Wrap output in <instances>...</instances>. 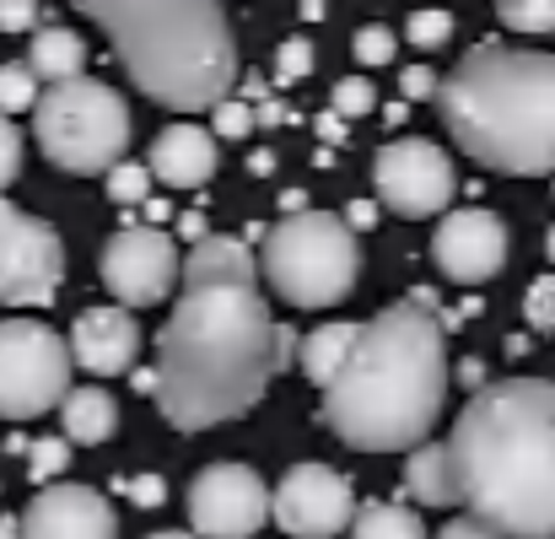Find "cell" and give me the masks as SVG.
Instances as JSON below:
<instances>
[{"instance_id": "cell-1", "label": "cell", "mask_w": 555, "mask_h": 539, "mask_svg": "<svg viewBox=\"0 0 555 539\" xmlns=\"http://www.w3.org/2000/svg\"><path fill=\"white\" fill-rule=\"evenodd\" d=\"M292 330L259 292L243 238H205L184 254V292L157 335V410L179 432L248 415L286 367Z\"/></svg>"}, {"instance_id": "cell-2", "label": "cell", "mask_w": 555, "mask_h": 539, "mask_svg": "<svg viewBox=\"0 0 555 539\" xmlns=\"http://www.w3.org/2000/svg\"><path fill=\"white\" fill-rule=\"evenodd\" d=\"M469 518L502 539H555V383H486L448 437Z\"/></svg>"}, {"instance_id": "cell-3", "label": "cell", "mask_w": 555, "mask_h": 539, "mask_svg": "<svg viewBox=\"0 0 555 539\" xmlns=\"http://www.w3.org/2000/svg\"><path fill=\"white\" fill-rule=\"evenodd\" d=\"M448 324L426 303H393L362 324L357 351L324 388V421L362 453H415L448 399Z\"/></svg>"}, {"instance_id": "cell-4", "label": "cell", "mask_w": 555, "mask_h": 539, "mask_svg": "<svg viewBox=\"0 0 555 539\" xmlns=\"http://www.w3.org/2000/svg\"><path fill=\"white\" fill-rule=\"evenodd\" d=\"M459 152L507 179H555V54L475 43L437 87Z\"/></svg>"}, {"instance_id": "cell-5", "label": "cell", "mask_w": 555, "mask_h": 539, "mask_svg": "<svg viewBox=\"0 0 555 539\" xmlns=\"http://www.w3.org/2000/svg\"><path fill=\"white\" fill-rule=\"evenodd\" d=\"M130 81L163 108H221L237 81L227 11L210 0H87Z\"/></svg>"}, {"instance_id": "cell-6", "label": "cell", "mask_w": 555, "mask_h": 539, "mask_svg": "<svg viewBox=\"0 0 555 539\" xmlns=\"http://www.w3.org/2000/svg\"><path fill=\"white\" fill-rule=\"evenodd\" d=\"M33 136L60 174H81V179L103 174L108 179L130 152V103L108 81L76 76L38 98Z\"/></svg>"}, {"instance_id": "cell-7", "label": "cell", "mask_w": 555, "mask_h": 539, "mask_svg": "<svg viewBox=\"0 0 555 539\" xmlns=\"http://www.w3.org/2000/svg\"><path fill=\"white\" fill-rule=\"evenodd\" d=\"M264 275L292 308H335L357 292L362 248L346 216H330V210L281 216L264 232Z\"/></svg>"}, {"instance_id": "cell-8", "label": "cell", "mask_w": 555, "mask_h": 539, "mask_svg": "<svg viewBox=\"0 0 555 539\" xmlns=\"http://www.w3.org/2000/svg\"><path fill=\"white\" fill-rule=\"evenodd\" d=\"M70 341L33 319H0V421H33L70 394Z\"/></svg>"}, {"instance_id": "cell-9", "label": "cell", "mask_w": 555, "mask_h": 539, "mask_svg": "<svg viewBox=\"0 0 555 539\" xmlns=\"http://www.w3.org/2000/svg\"><path fill=\"white\" fill-rule=\"evenodd\" d=\"M60 281H65L60 232L0 194V303L5 308H49L60 297Z\"/></svg>"}, {"instance_id": "cell-10", "label": "cell", "mask_w": 555, "mask_h": 539, "mask_svg": "<svg viewBox=\"0 0 555 539\" xmlns=\"http://www.w3.org/2000/svg\"><path fill=\"white\" fill-rule=\"evenodd\" d=\"M184 502L194 539H254L275 508V491L248 464H210L189 480Z\"/></svg>"}, {"instance_id": "cell-11", "label": "cell", "mask_w": 555, "mask_h": 539, "mask_svg": "<svg viewBox=\"0 0 555 539\" xmlns=\"http://www.w3.org/2000/svg\"><path fill=\"white\" fill-rule=\"evenodd\" d=\"M372 189H377L383 205H393L399 216L421 221V216L448 210V200L459 194V174H453L448 152H437V141L404 136V141H388V146L377 152Z\"/></svg>"}, {"instance_id": "cell-12", "label": "cell", "mask_w": 555, "mask_h": 539, "mask_svg": "<svg viewBox=\"0 0 555 539\" xmlns=\"http://www.w3.org/2000/svg\"><path fill=\"white\" fill-rule=\"evenodd\" d=\"M98 275L103 286L119 297V308H152L163 303L184 265H179V243L157 227H119L108 243H103V259H98Z\"/></svg>"}, {"instance_id": "cell-13", "label": "cell", "mask_w": 555, "mask_h": 539, "mask_svg": "<svg viewBox=\"0 0 555 539\" xmlns=\"http://www.w3.org/2000/svg\"><path fill=\"white\" fill-rule=\"evenodd\" d=\"M270 518L292 539H335L357 524V491L330 464H292L286 480L275 486Z\"/></svg>"}, {"instance_id": "cell-14", "label": "cell", "mask_w": 555, "mask_h": 539, "mask_svg": "<svg viewBox=\"0 0 555 539\" xmlns=\"http://www.w3.org/2000/svg\"><path fill=\"white\" fill-rule=\"evenodd\" d=\"M431 265L448 281H459V286L491 281L507 265V227H502V216H491L480 205L448 210L437 221V238H431Z\"/></svg>"}, {"instance_id": "cell-15", "label": "cell", "mask_w": 555, "mask_h": 539, "mask_svg": "<svg viewBox=\"0 0 555 539\" xmlns=\"http://www.w3.org/2000/svg\"><path fill=\"white\" fill-rule=\"evenodd\" d=\"M22 539H119V518L92 486H43L22 513Z\"/></svg>"}, {"instance_id": "cell-16", "label": "cell", "mask_w": 555, "mask_h": 539, "mask_svg": "<svg viewBox=\"0 0 555 539\" xmlns=\"http://www.w3.org/2000/svg\"><path fill=\"white\" fill-rule=\"evenodd\" d=\"M141 357V324L130 308H87L70 324V361L92 377H119Z\"/></svg>"}, {"instance_id": "cell-17", "label": "cell", "mask_w": 555, "mask_h": 539, "mask_svg": "<svg viewBox=\"0 0 555 539\" xmlns=\"http://www.w3.org/2000/svg\"><path fill=\"white\" fill-rule=\"evenodd\" d=\"M152 179H163L168 189H199V183L216 174V136L205 125H168L157 141H152V157H146Z\"/></svg>"}, {"instance_id": "cell-18", "label": "cell", "mask_w": 555, "mask_h": 539, "mask_svg": "<svg viewBox=\"0 0 555 539\" xmlns=\"http://www.w3.org/2000/svg\"><path fill=\"white\" fill-rule=\"evenodd\" d=\"M404 497H415L421 508H459V470H453V453L448 442H421L410 459H404Z\"/></svg>"}, {"instance_id": "cell-19", "label": "cell", "mask_w": 555, "mask_h": 539, "mask_svg": "<svg viewBox=\"0 0 555 539\" xmlns=\"http://www.w3.org/2000/svg\"><path fill=\"white\" fill-rule=\"evenodd\" d=\"M27 65H33V70H38V81H49V87L76 81V76H87V38H81L76 27L43 22V27L33 33Z\"/></svg>"}, {"instance_id": "cell-20", "label": "cell", "mask_w": 555, "mask_h": 539, "mask_svg": "<svg viewBox=\"0 0 555 539\" xmlns=\"http://www.w3.org/2000/svg\"><path fill=\"white\" fill-rule=\"evenodd\" d=\"M60 421H65V442L92 448V442H108V437H114V426H119V405H114L108 388H92V383H87V388H70V394H65Z\"/></svg>"}, {"instance_id": "cell-21", "label": "cell", "mask_w": 555, "mask_h": 539, "mask_svg": "<svg viewBox=\"0 0 555 539\" xmlns=\"http://www.w3.org/2000/svg\"><path fill=\"white\" fill-rule=\"evenodd\" d=\"M357 335H362V324H319V330L297 346V367H302L319 388H330V383L340 377V367L351 361V351H357Z\"/></svg>"}, {"instance_id": "cell-22", "label": "cell", "mask_w": 555, "mask_h": 539, "mask_svg": "<svg viewBox=\"0 0 555 539\" xmlns=\"http://www.w3.org/2000/svg\"><path fill=\"white\" fill-rule=\"evenodd\" d=\"M351 539H426V524L404 502H367V508H357Z\"/></svg>"}, {"instance_id": "cell-23", "label": "cell", "mask_w": 555, "mask_h": 539, "mask_svg": "<svg viewBox=\"0 0 555 539\" xmlns=\"http://www.w3.org/2000/svg\"><path fill=\"white\" fill-rule=\"evenodd\" d=\"M38 98H43V92H38V70H33L27 60H5V65H0V114H5V119L22 114V108L33 114Z\"/></svg>"}, {"instance_id": "cell-24", "label": "cell", "mask_w": 555, "mask_h": 539, "mask_svg": "<svg viewBox=\"0 0 555 539\" xmlns=\"http://www.w3.org/2000/svg\"><path fill=\"white\" fill-rule=\"evenodd\" d=\"M496 22H507L513 33H555V0H502Z\"/></svg>"}, {"instance_id": "cell-25", "label": "cell", "mask_w": 555, "mask_h": 539, "mask_svg": "<svg viewBox=\"0 0 555 539\" xmlns=\"http://www.w3.org/2000/svg\"><path fill=\"white\" fill-rule=\"evenodd\" d=\"M404 38L415 49H442L453 38V11H410L404 16Z\"/></svg>"}, {"instance_id": "cell-26", "label": "cell", "mask_w": 555, "mask_h": 539, "mask_svg": "<svg viewBox=\"0 0 555 539\" xmlns=\"http://www.w3.org/2000/svg\"><path fill=\"white\" fill-rule=\"evenodd\" d=\"M340 119H362L377 108V87H372L367 76H346V81H335V103H330Z\"/></svg>"}, {"instance_id": "cell-27", "label": "cell", "mask_w": 555, "mask_h": 539, "mask_svg": "<svg viewBox=\"0 0 555 539\" xmlns=\"http://www.w3.org/2000/svg\"><path fill=\"white\" fill-rule=\"evenodd\" d=\"M108 194H114L119 205H146V200H152V168L119 163V168L108 174Z\"/></svg>"}, {"instance_id": "cell-28", "label": "cell", "mask_w": 555, "mask_h": 539, "mask_svg": "<svg viewBox=\"0 0 555 539\" xmlns=\"http://www.w3.org/2000/svg\"><path fill=\"white\" fill-rule=\"evenodd\" d=\"M27 453H33V459H27V475H33L38 486L54 480V475L70 464V442H65V437H43V442H33Z\"/></svg>"}, {"instance_id": "cell-29", "label": "cell", "mask_w": 555, "mask_h": 539, "mask_svg": "<svg viewBox=\"0 0 555 539\" xmlns=\"http://www.w3.org/2000/svg\"><path fill=\"white\" fill-rule=\"evenodd\" d=\"M254 103H237V98H227L216 114H210V136H221V141H243L248 130H254Z\"/></svg>"}, {"instance_id": "cell-30", "label": "cell", "mask_w": 555, "mask_h": 539, "mask_svg": "<svg viewBox=\"0 0 555 539\" xmlns=\"http://www.w3.org/2000/svg\"><path fill=\"white\" fill-rule=\"evenodd\" d=\"M524 319L540 330V335H555V275H540L524 297Z\"/></svg>"}, {"instance_id": "cell-31", "label": "cell", "mask_w": 555, "mask_h": 539, "mask_svg": "<svg viewBox=\"0 0 555 539\" xmlns=\"http://www.w3.org/2000/svg\"><path fill=\"white\" fill-rule=\"evenodd\" d=\"M313 43L308 38H286L281 49H275V70H281V81H302V76H313Z\"/></svg>"}, {"instance_id": "cell-32", "label": "cell", "mask_w": 555, "mask_h": 539, "mask_svg": "<svg viewBox=\"0 0 555 539\" xmlns=\"http://www.w3.org/2000/svg\"><path fill=\"white\" fill-rule=\"evenodd\" d=\"M351 49H357V60H362V65H393V33H388V27H377V22L362 27V33L351 38Z\"/></svg>"}, {"instance_id": "cell-33", "label": "cell", "mask_w": 555, "mask_h": 539, "mask_svg": "<svg viewBox=\"0 0 555 539\" xmlns=\"http://www.w3.org/2000/svg\"><path fill=\"white\" fill-rule=\"evenodd\" d=\"M22 174V130L0 114V189Z\"/></svg>"}, {"instance_id": "cell-34", "label": "cell", "mask_w": 555, "mask_h": 539, "mask_svg": "<svg viewBox=\"0 0 555 539\" xmlns=\"http://www.w3.org/2000/svg\"><path fill=\"white\" fill-rule=\"evenodd\" d=\"M437 70L431 65H404L399 70V92H404V103H421V98H437Z\"/></svg>"}, {"instance_id": "cell-35", "label": "cell", "mask_w": 555, "mask_h": 539, "mask_svg": "<svg viewBox=\"0 0 555 539\" xmlns=\"http://www.w3.org/2000/svg\"><path fill=\"white\" fill-rule=\"evenodd\" d=\"M43 11L33 0H0V33H38Z\"/></svg>"}, {"instance_id": "cell-36", "label": "cell", "mask_w": 555, "mask_h": 539, "mask_svg": "<svg viewBox=\"0 0 555 539\" xmlns=\"http://www.w3.org/2000/svg\"><path fill=\"white\" fill-rule=\"evenodd\" d=\"M130 497H135L141 508H157V502L168 497V486H163V475H135V480H130Z\"/></svg>"}, {"instance_id": "cell-37", "label": "cell", "mask_w": 555, "mask_h": 539, "mask_svg": "<svg viewBox=\"0 0 555 539\" xmlns=\"http://www.w3.org/2000/svg\"><path fill=\"white\" fill-rule=\"evenodd\" d=\"M437 539H502V535H496V529H486L480 518H453Z\"/></svg>"}, {"instance_id": "cell-38", "label": "cell", "mask_w": 555, "mask_h": 539, "mask_svg": "<svg viewBox=\"0 0 555 539\" xmlns=\"http://www.w3.org/2000/svg\"><path fill=\"white\" fill-rule=\"evenodd\" d=\"M377 221V205L372 200H351V210H346V227H372Z\"/></svg>"}, {"instance_id": "cell-39", "label": "cell", "mask_w": 555, "mask_h": 539, "mask_svg": "<svg viewBox=\"0 0 555 539\" xmlns=\"http://www.w3.org/2000/svg\"><path fill=\"white\" fill-rule=\"evenodd\" d=\"M459 377H464V383H469V388H475V394H480V388H486V361H459Z\"/></svg>"}, {"instance_id": "cell-40", "label": "cell", "mask_w": 555, "mask_h": 539, "mask_svg": "<svg viewBox=\"0 0 555 539\" xmlns=\"http://www.w3.org/2000/svg\"><path fill=\"white\" fill-rule=\"evenodd\" d=\"M254 114H259L264 125H281V119H292V114H286V103H275V98H264V103H254Z\"/></svg>"}, {"instance_id": "cell-41", "label": "cell", "mask_w": 555, "mask_h": 539, "mask_svg": "<svg viewBox=\"0 0 555 539\" xmlns=\"http://www.w3.org/2000/svg\"><path fill=\"white\" fill-rule=\"evenodd\" d=\"M319 136H324V141H340V136H346V119H340L335 108H330V114H319Z\"/></svg>"}, {"instance_id": "cell-42", "label": "cell", "mask_w": 555, "mask_h": 539, "mask_svg": "<svg viewBox=\"0 0 555 539\" xmlns=\"http://www.w3.org/2000/svg\"><path fill=\"white\" fill-rule=\"evenodd\" d=\"M179 232H184V238H194V243H205V221H199L194 210H189L184 221H179Z\"/></svg>"}, {"instance_id": "cell-43", "label": "cell", "mask_w": 555, "mask_h": 539, "mask_svg": "<svg viewBox=\"0 0 555 539\" xmlns=\"http://www.w3.org/2000/svg\"><path fill=\"white\" fill-rule=\"evenodd\" d=\"M404 114H410V103H388V108H383L388 125H404Z\"/></svg>"}, {"instance_id": "cell-44", "label": "cell", "mask_w": 555, "mask_h": 539, "mask_svg": "<svg viewBox=\"0 0 555 539\" xmlns=\"http://www.w3.org/2000/svg\"><path fill=\"white\" fill-rule=\"evenodd\" d=\"M0 539H22V518H0Z\"/></svg>"}, {"instance_id": "cell-45", "label": "cell", "mask_w": 555, "mask_h": 539, "mask_svg": "<svg viewBox=\"0 0 555 539\" xmlns=\"http://www.w3.org/2000/svg\"><path fill=\"white\" fill-rule=\"evenodd\" d=\"M545 254H551V265H555V227L545 232Z\"/></svg>"}, {"instance_id": "cell-46", "label": "cell", "mask_w": 555, "mask_h": 539, "mask_svg": "<svg viewBox=\"0 0 555 539\" xmlns=\"http://www.w3.org/2000/svg\"><path fill=\"white\" fill-rule=\"evenodd\" d=\"M152 539H194V535H179V529H163V535H152Z\"/></svg>"}]
</instances>
